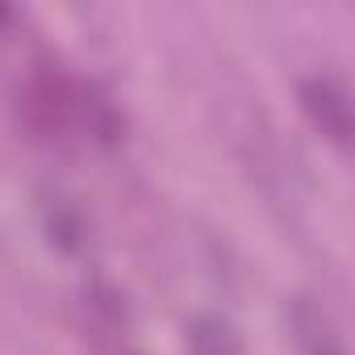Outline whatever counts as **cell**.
<instances>
[{
    "instance_id": "obj_1",
    "label": "cell",
    "mask_w": 355,
    "mask_h": 355,
    "mask_svg": "<svg viewBox=\"0 0 355 355\" xmlns=\"http://www.w3.org/2000/svg\"><path fill=\"white\" fill-rule=\"evenodd\" d=\"M301 109L313 117V125H318L330 142H338V146L351 142V130H355L351 101H347V92H343L330 76L301 80Z\"/></svg>"
},
{
    "instance_id": "obj_2",
    "label": "cell",
    "mask_w": 355,
    "mask_h": 355,
    "mask_svg": "<svg viewBox=\"0 0 355 355\" xmlns=\"http://www.w3.org/2000/svg\"><path fill=\"white\" fill-rule=\"evenodd\" d=\"M288 326H293V343L301 347V355H343V343L334 334V322H330V313L313 297H297L293 301Z\"/></svg>"
},
{
    "instance_id": "obj_4",
    "label": "cell",
    "mask_w": 355,
    "mask_h": 355,
    "mask_svg": "<svg viewBox=\"0 0 355 355\" xmlns=\"http://www.w3.org/2000/svg\"><path fill=\"white\" fill-rule=\"evenodd\" d=\"M9 21H13V13H9V9H5V5H0V30H5V26H9Z\"/></svg>"
},
{
    "instance_id": "obj_3",
    "label": "cell",
    "mask_w": 355,
    "mask_h": 355,
    "mask_svg": "<svg viewBox=\"0 0 355 355\" xmlns=\"http://www.w3.org/2000/svg\"><path fill=\"white\" fill-rule=\"evenodd\" d=\"M51 243L67 255H76L84 247V222L71 214V209H55L51 214Z\"/></svg>"
}]
</instances>
